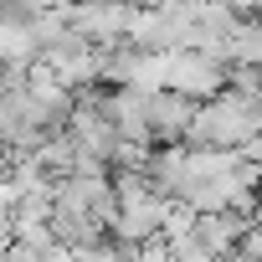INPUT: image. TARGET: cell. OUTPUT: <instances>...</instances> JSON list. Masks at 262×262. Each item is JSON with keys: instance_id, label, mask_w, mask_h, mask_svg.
<instances>
[{"instance_id": "obj_8", "label": "cell", "mask_w": 262, "mask_h": 262, "mask_svg": "<svg viewBox=\"0 0 262 262\" xmlns=\"http://www.w3.org/2000/svg\"><path fill=\"white\" fill-rule=\"evenodd\" d=\"M190 262H226V257H211V252H195Z\"/></svg>"}, {"instance_id": "obj_1", "label": "cell", "mask_w": 262, "mask_h": 262, "mask_svg": "<svg viewBox=\"0 0 262 262\" xmlns=\"http://www.w3.org/2000/svg\"><path fill=\"white\" fill-rule=\"evenodd\" d=\"M165 93H180L190 103H211L226 93V67L206 52H175L170 57V88Z\"/></svg>"}, {"instance_id": "obj_9", "label": "cell", "mask_w": 262, "mask_h": 262, "mask_svg": "<svg viewBox=\"0 0 262 262\" xmlns=\"http://www.w3.org/2000/svg\"><path fill=\"white\" fill-rule=\"evenodd\" d=\"M242 11H247V16H252V21L262 26V6H242Z\"/></svg>"}, {"instance_id": "obj_2", "label": "cell", "mask_w": 262, "mask_h": 262, "mask_svg": "<svg viewBox=\"0 0 262 262\" xmlns=\"http://www.w3.org/2000/svg\"><path fill=\"white\" fill-rule=\"evenodd\" d=\"M170 211L175 201L165 195H134V201H118V226H113V242H128V247H144V242H160L165 226H170Z\"/></svg>"}, {"instance_id": "obj_3", "label": "cell", "mask_w": 262, "mask_h": 262, "mask_svg": "<svg viewBox=\"0 0 262 262\" xmlns=\"http://www.w3.org/2000/svg\"><path fill=\"white\" fill-rule=\"evenodd\" d=\"M195 113H201V103H190L180 93H155V103H149L155 149H185L190 144V128H195Z\"/></svg>"}, {"instance_id": "obj_5", "label": "cell", "mask_w": 262, "mask_h": 262, "mask_svg": "<svg viewBox=\"0 0 262 262\" xmlns=\"http://www.w3.org/2000/svg\"><path fill=\"white\" fill-rule=\"evenodd\" d=\"M216 62L231 72V67H262V26L242 11V21H236V31L221 41V52H216Z\"/></svg>"}, {"instance_id": "obj_4", "label": "cell", "mask_w": 262, "mask_h": 262, "mask_svg": "<svg viewBox=\"0 0 262 262\" xmlns=\"http://www.w3.org/2000/svg\"><path fill=\"white\" fill-rule=\"evenodd\" d=\"M149 103H155V93L108 88V118H113L123 144H155V134H149Z\"/></svg>"}, {"instance_id": "obj_6", "label": "cell", "mask_w": 262, "mask_h": 262, "mask_svg": "<svg viewBox=\"0 0 262 262\" xmlns=\"http://www.w3.org/2000/svg\"><path fill=\"white\" fill-rule=\"evenodd\" d=\"M226 93H236L247 103H262V67H231L226 72Z\"/></svg>"}, {"instance_id": "obj_7", "label": "cell", "mask_w": 262, "mask_h": 262, "mask_svg": "<svg viewBox=\"0 0 262 262\" xmlns=\"http://www.w3.org/2000/svg\"><path fill=\"white\" fill-rule=\"evenodd\" d=\"M139 262H180V257H175V247L160 236V242H144V247H139Z\"/></svg>"}]
</instances>
